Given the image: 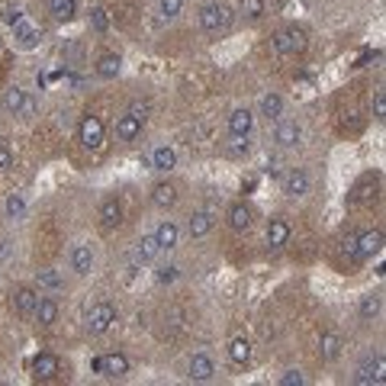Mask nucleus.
<instances>
[{
  "label": "nucleus",
  "mask_w": 386,
  "mask_h": 386,
  "mask_svg": "<svg viewBox=\"0 0 386 386\" xmlns=\"http://www.w3.org/2000/svg\"><path fill=\"white\" fill-rule=\"evenodd\" d=\"M10 13H13V4L10 0H0V19H10Z\"/></svg>",
  "instance_id": "45"
},
{
  "label": "nucleus",
  "mask_w": 386,
  "mask_h": 386,
  "mask_svg": "<svg viewBox=\"0 0 386 386\" xmlns=\"http://www.w3.org/2000/svg\"><path fill=\"white\" fill-rule=\"evenodd\" d=\"M94 370L100 373V377H109V380H119L129 373V357L126 354H100V357L94 360Z\"/></svg>",
  "instance_id": "10"
},
{
  "label": "nucleus",
  "mask_w": 386,
  "mask_h": 386,
  "mask_svg": "<svg viewBox=\"0 0 386 386\" xmlns=\"http://www.w3.org/2000/svg\"><path fill=\"white\" fill-rule=\"evenodd\" d=\"M58 315H61V306H58L55 296H39L36 309H32V319H36L42 328H49L58 322Z\"/></svg>",
  "instance_id": "14"
},
{
  "label": "nucleus",
  "mask_w": 386,
  "mask_h": 386,
  "mask_svg": "<svg viewBox=\"0 0 386 386\" xmlns=\"http://www.w3.org/2000/svg\"><path fill=\"white\" fill-rule=\"evenodd\" d=\"M154 238H158L161 251L177 248V242H180V229H177V222H174V219H164V222H161L158 229H154Z\"/></svg>",
  "instance_id": "28"
},
{
  "label": "nucleus",
  "mask_w": 386,
  "mask_h": 386,
  "mask_svg": "<svg viewBox=\"0 0 386 386\" xmlns=\"http://www.w3.org/2000/svg\"><path fill=\"white\" fill-rule=\"evenodd\" d=\"M229 360L235 367H244L251 360V341L244 338V335H235V338L229 341Z\"/></svg>",
  "instance_id": "31"
},
{
  "label": "nucleus",
  "mask_w": 386,
  "mask_h": 386,
  "mask_svg": "<svg viewBox=\"0 0 386 386\" xmlns=\"http://www.w3.org/2000/svg\"><path fill=\"white\" fill-rule=\"evenodd\" d=\"M380 251H383V229H367L354 235V261H370Z\"/></svg>",
  "instance_id": "7"
},
{
  "label": "nucleus",
  "mask_w": 386,
  "mask_h": 386,
  "mask_svg": "<svg viewBox=\"0 0 386 386\" xmlns=\"http://www.w3.org/2000/svg\"><path fill=\"white\" fill-rule=\"evenodd\" d=\"M370 113H373V119H380V122L386 119V94H383V87H377V90H373Z\"/></svg>",
  "instance_id": "37"
},
{
  "label": "nucleus",
  "mask_w": 386,
  "mask_h": 386,
  "mask_svg": "<svg viewBox=\"0 0 386 386\" xmlns=\"http://www.w3.org/2000/svg\"><path fill=\"white\" fill-rule=\"evenodd\" d=\"M23 96H26V90L13 84V87H6V90H4V96H0V107H4L10 116H16V113H19V107H23Z\"/></svg>",
  "instance_id": "34"
},
{
  "label": "nucleus",
  "mask_w": 386,
  "mask_h": 386,
  "mask_svg": "<svg viewBox=\"0 0 386 386\" xmlns=\"http://www.w3.org/2000/svg\"><path fill=\"white\" fill-rule=\"evenodd\" d=\"M6 23L13 26V39H16L19 49H36V45H39V29L32 26V19L23 16V13L13 10V16L6 19Z\"/></svg>",
  "instance_id": "9"
},
{
  "label": "nucleus",
  "mask_w": 386,
  "mask_h": 386,
  "mask_svg": "<svg viewBox=\"0 0 386 386\" xmlns=\"http://www.w3.org/2000/svg\"><path fill=\"white\" fill-rule=\"evenodd\" d=\"M49 13L58 23H71L77 16V0H49Z\"/></svg>",
  "instance_id": "32"
},
{
  "label": "nucleus",
  "mask_w": 386,
  "mask_h": 386,
  "mask_svg": "<svg viewBox=\"0 0 386 386\" xmlns=\"http://www.w3.org/2000/svg\"><path fill=\"white\" fill-rule=\"evenodd\" d=\"M10 167H13V152L4 145V142H0V174L10 171Z\"/></svg>",
  "instance_id": "43"
},
{
  "label": "nucleus",
  "mask_w": 386,
  "mask_h": 386,
  "mask_svg": "<svg viewBox=\"0 0 386 386\" xmlns=\"http://www.w3.org/2000/svg\"><path fill=\"white\" fill-rule=\"evenodd\" d=\"M377 197H380V177H377V174H364V177L351 187L347 203H351V206H373V203H377Z\"/></svg>",
  "instance_id": "5"
},
{
  "label": "nucleus",
  "mask_w": 386,
  "mask_h": 386,
  "mask_svg": "<svg viewBox=\"0 0 386 386\" xmlns=\"http://www.w3.org/2000/svg\"><path fill=\"white\" fill-rule=\"evenodd\" d=\"M238 10H242V16L248 23H261L264 13H267V4L264 0H238Z\"/></svg>",
  "instance_id": "35"
},
{
  "label": "nucleus",
  "mask_w": 386,
  "mask_h": 386,
  "mask_svg": "<svg viewBox=\"0 0 386 386\" xmlns=\"http://www.w3.org/2000/svg\"><path fill=\"white\" fill-rule=\"evenodd\" d=\"M232 19H235V13H232L229 4H222V0H212V4H206L203 10H199V29L206 32V36H225V32L232 29Z\"/></svg>",
  "instance_id": "1"
},
{
  "label": "nucleus",
  "mask_w": 386,
  "mask_h": 386,
  "mask_svg": "<svg viewBox=\"0 0 386 386\" xmlns=\"http://www.w3.org/2000/svg\"><path fill=\"white\" fill-rule=\"evenodd\" d=\"M229 229L232 232H248L251 225H254V209H251L248 203H232L229 206Z\"/></svg>",
  "instance_id": "17"
},
{
  "label": "nucleus",
  "mask_w": 386,
  "mask_h": 386,
  "mask_svg": "<svg viewBox=\"0 0 386 386\" xmlns=\"http://www.w3.org/2000/svg\"><path fill=\"white\" fill-rule=\"evenodd\" d=\"M116 322V306L113 302H94V306L87 309V319H84V328H87L90 335H107L109 328H113Z\"/></svg>",
  "instance_id": "3"
},
{
  "label": "nucleus",
  "mask_w": 386,
  "mask_h": 386,
  "mask_svg": "<svg viewBox=\"0 0 386 386\" xmlns=\"http://www.w3.org/2000/svg\"><path fill=\"white\" fill-rule=\"evenodd\" d=\"M58 370H61V364H58L55 354H39V357L32 360V377L36 380H55Z\"/></svg>",
  "instance_id": "25"
},
{
  "label": "nucleus",
  "mask_w": 386,
  "mask_h": 386,
  "mask_svg": "<svg viewBox=\"0 0 386 386\" xmlns=\"http://www.w3.org/2000/svg\"><path fill=\"white\" fill-rule=\"evenodd\" d=\"M283 193H287V197H306L309 193V174L302 171V167H290L287 174H283Z\"/></svg>",
  "instance_id": "15"
},
{
  "label": "nucleus",
  "mask_w": 386,
  "mask_h": 386,
  "mask_svg": "<svg viewBox=\"0 0 386 386\" xmlns=\"http://www.w3.org/2000/svg\"><path fill=\"white\" fill-rule=\"evenodd\" d=\"M158 254H161V244H158V238H154V232L152 235H142L139 242H135V248H132V261L135 264H152Z\"/></svg>",
  "instance_id": "19"
},
{
  "label": "nucleus",
  "mask_w": 386,
  "mask_h": 386,
  "mask_svg": "<svg viewBox=\"0 0 386 386\" xmlns=\"http://www.w3.org/2000/svg\"><path fill=\"white\" fill-rule=\"evenodd\" d=\"M351 380L357 386H383L386 383V357H383V354H377V357H367L364 364L357 367V373H354Z\"/></svg>",
  "instance_id": "4"
},
{
  "label": "nucleus",
  "mask_w": 386,
  "mask_h": 386,
  "mask_svg": "<svg viewBox=\"0 0 386 386\" xmlns=\"http://www.w3.org/2000/svg\"><path fill=\"white\" fill-rule=\"evenodd\" d=\"M90 29L94 32H107L109 29V13L103 10V6H94V10H90Z\"/></svg>",
  "instance_id": "36"
},
{
  "label": "nucleus",
  "mask_w": 386,
  "mask_h": 386,
  "mask_svg": "<svg viewBox=\"0 0 386 386\" xmlns=\"http://www.w3.org/2000/svg\"><path fill=\"white\" fill-rule=\"evenodd\" d=\"M254 132V109L238 107L229 116V135H251Z\"/></svg>",
  "instance_id": "18"
},
{
  "label": "nucleus",
  "mask_w": 386,
  "mask_h": 386,
  "mask_svg": "<svg viewBox=\"0 0 386 386\" xmlns=\"http://www.w3.org/2000/svg\"><path fill=\"white\" fill-rule=\"evenodd\" d=\"M174 203H177V187H174L171 180H161V184L152 187V206H158V209H171Z\"/></svg>",
  "instance_id": "24"
},
{
  "label": "nucleus",
  "mask_w": 386,
  "mask_h": 386,
  "mask_svg": "<svg viewBox=\"0 0 386 386\" xmlns=\"http://www.w3.org/2000/svg\"><path fill=\"white\" fill-rule=\"evenodd\" d=\"M100 225L103 229H116V225L122 222V203H119V197H103V203H100Z\"/></svg>",
  "instance_id": "20"
},
{
  "label": "nucleus",
  "mask_w": 386,
  "mask_h": 386,
  "mask_svg": "<svg viewBox=\"0 0 386 386\" xmlns=\"http://www.w3.org/2000/svg\"><path fill=\"white\" fill-rule=\"evenodd\" d=\"M174 277H177V267H164V270L158 274V283H171Z\"/></svg>",
  "instance_id": "44"
},
{
  "label": "nucleus",
  "mask_w": 386,
  "mask_h": 386,
  "mask_svg": "<svg viewBox=\"0 0 386 386\" xmlns=\"http://www.w3.org/2000/svg\"><path fill=\"white\" fill-rule=\"evenodd\" d=\"M187 377H190L193 383H209V380L216 377V364H212L209 354H193L190 364H187Z\"/></svg>",
  "instance_id": "13"
},
{
  "label": "nucleus",
  "mask_w": 386,
  "mask_h": 386,
  "mask_svg": "<svg viewBox=\"0 0 386 386\" xmlns=\"http://www.w3.org/2000/svg\"><path fill=\"white\" fill-rule=\"evenodd\" d=\"M19 119H36V116H39V100H36V96H32V94H26L23 96V107H19Z\"/></svg>",
  "instance_id": "40"
},
{
  "label": "nucleus",
  "mask_w": 386,
  "mask_h": 386,
  "mask_svg": "<svg viewBox=\"0 0 386 386\" xmlns=\"http://www.w3.org/2000/svg\"><path fill=\"white\" fill-rule=\"evenodd\" d=\"M357 315L360 322H377L383 315V293H367L357 306Z\"/></svg>",
  "instance_id": "26"
},
{
  "label": "nucleus",
  "mask_w": 386,
  "mask_h": 386,
  "mask_svg": "<svg viewBox=\"0 0 386 386\" xmlns=\"http://www.w3.org/2000/svg\"><path fill=\"white\" fill-rule=\"evenodd\" d=\"M152 167L158 174H171L174 167H177V152H174L171 145H158L152 152Z\"/></svg>",
  "instance_id": "27"
},
{
  "label": "nucleus",
  "mask_w": 386,
  "mask_h": 386,
  "mask_svg": "<svg viewBox=\"0 0 386 386\" xmlns=\"http://www.w3.org/2000/svg\"><path fill=\"white\" fill-rule=\"evenodd\" d=\"M36 283L45 293H58V290H64V274L55 267H42V270H36Z\"/></svg>",
  "instance_id": "30"
},
{
  "label": "nucleus",
  "mask_w": 386,
  "mask_h": 386,
  "mask_svg": "<svg viewBox=\"0 0 386 386\" xmlns=\"http://www.w3.org/2000/svg\"><path fill=\"white\" fill-rule=\"evenodd\" d=\"M274 142L280 148H296L302 142V126L296 119H287V116H280V119L274 122Z\"/></svg>",
  "instance_id": "11"
},
{
  "label": "nucleus",
  "mask_w": 386,
  "mask_h": 386,
  "mask_svg": "<svg viewBox=\"0 0 386 386\" xmlns=\"http://www.w3.org/2000/svg\"><path fill=\"white\" fill-rule=\"evenodd\" d=\"M145 129V109H129L116 119V139L119 142H135Z\"/></svg>",
  "instance_id": "8"
},
{
  "label": "nucleus",
  "mask_w": 386,
  "mask_h": 386,
  "mask_svg": "<svg viewBox=\"0 0 386 386\" xmlns=\"http://www.w3.org/2000/svg\"><path fill=\"white\" fill-rule=\"evenodd\" d=\"M225 152H229L232 158L248 154V135H229V148H225Z\"/></svg>",
  "instance_id": "38"
},
{
  "label": "nucleus",
  "mask_w": 386,
  "mask_h": 386,
  "mask_svg": "<svg viewBox=\"0 0 386 386\" xmlns=\"http://www.w3.org/2000/svg\"><path fill=\"white\" fill-rule=\"evenodd\" d=\"M280 386H302L306 383V377H302V370H283V377L277 380Z\"/></svg>",
  "instance_id": "42"
},
{
  "label": "nucleus",
  "mask_w": 386,
  "mask_h": 386,
  "mask_svg": "<svg viewBox=\"0 0 386 386\" xmlns=\"http://www.w3.org/2000/svg\"><path fill=\"white\" fill-rule=\"evenodd\" d=\"M36 302H39V290H32V287H19L16 293H13V309H16V315H23V319L32 315Z\"/></svg>",
  "instance_id": "22"
},
{
  "label": "nucleus",
  "mask_w": 386,
  "mask_h": 386,
  "mask_svg": "<svg viewBox=\"0 0 386 386\" xmlns=\"http://www.w3.org/2000/svg\"><path fill=\"white\" fill-rule=\"evenodd\" d=\"M180 10H184V0H158V13L164 19H174Z\"/></svg>",
  "instance_id": "41"
},
{
  "label": "nucleus",
  "mask_w": 386,
  "mask_h": 386,
  "mask_svg": "<svg viewBox=\"0 0 386 386\" xmlns=\"http://www.w3.org/2000/svg\"><path fill=\"white\" fill-rule=\"evenodd\" d=\"M94 71H96V77H103V81H113V77L122 71V58L116 55V51H103V55L96 58Z\"/></svg>",
  "instance_id": "23"
},
{
  "label": "nucleus",
  "mask_w": 386,
  "mask_h": 386,
  "mask_svg": "<svg viewBox=\"0 0 386 386\" xmlns=\"http://www.w3.org/2000/svg\"><path fill=\"white\" fill-rule=\"evenodd\" d=\"M23 212H26V203H23V197H19V193H13V197L6 199V216H10L13 222H19V219H23Z\"/></svg>",
  "instance_id": "39"
},
{
  "label": "nucleus",
  "mask_w": 386,
  "mask_h": 386,
  "mask_svg": "<svg viewBox=\"0 0 386 386\" xmlns=\"http://www.w3.org/2000/svg\"><path fill=\"white\" fill-rule=\"evenodd\" d=\"M261 116L267 122H277L283 116V96L280 94H264L261 96Z\"/></svg>",
  "instance_id": "33"
},
{
  "label": "nucleus",
  "mask_w": 386,
  "mask_h": 386,
  "mask_svg": "<svg viewBox=\"0 0 386 386\" xmlns=\"http://www.w3.org/2000/svg\"><path fill=\"white\" fill-rule=\"evenodd\" d=\"M77 142H81L87 152H96L103 145V119L94 113H87L81 122H77Z\"/></svg>",
  "instance_id": "6"
},
{
  "label": "nucleus",
  "mask_w": 386,
  "mask_h": 386,
  "mask_svg": "<svg viewBox=\"0 0 386 386\" xmlns=\"http://www.w3.org/2000/svg\"><path fill=\"white\" fill-rule=\"evenodd\" d=\"M290 235H293V229H290L287 219H270L267 222V248L270 251H280L290 244Z\"/></svg>",
  "instance_id": "16"
},
{
  "label": "nucleus",
  "mask_w": 386,
  "mask_h": 386,
  "mask_svg": "<svg viewBox=\"0 0 386 386\" xmlns=\"http://www.w3.org/2000/svg\"><path fill=\"white\" fill-rule=\"evenodd\" d=\"M341 351H345V341H341V335L322 332V338H319V357L325 360V364H335V360L341 357Z\"/></svg>",
  "instance_id": "21"
},
{
  "label": "nucleus",
  "mask_w": 386,
  "mask_h": 386,
  "mask_svg": "<svg viewBox=\"0 0 386 386\" xmlns=\"http://www.w3.org/2000/svg\"><path fill=\"white\" fill-rule=\"evenodd\" d=\"M309 49V36L302 26H283V29H277L274 36V51L283 58H296L302 55V51Z\"/></svg>",
  "instance_id": "2"
},
{
  "label": "nucleus",
  "mask_w": 386,
  "mask_h": 386,
  "mask_svg": "<svg viewBox=\"0 0 386 386\" xmlns=\"http://www.w3.org/2000/svg\"><path fill=\"white\" fill-rule=\"evenodd\" d=\"M212 212H206V209H199V212H193L190 219H187V232H190V238H206L212 232Z\"/></svg>",
  "instance_id": "29"
},
{
  "label": "nucleus",
  "mask_w": 386,
  "mask_h": 386,
  "mask_svg": "<svg viewBox=\"0 0 386 386\" xmlns=\"http://www.w3.org/2000/svg\"><path fill=\"white\" fill-rule=\"evenodd\" d=\"M94 264H96V254H94V248L90 244H74V248L68 251V267L74 270L77 277H87L90 270H94Z\"/></svg>",
  "instance_id": "12"
}]
</instances>
